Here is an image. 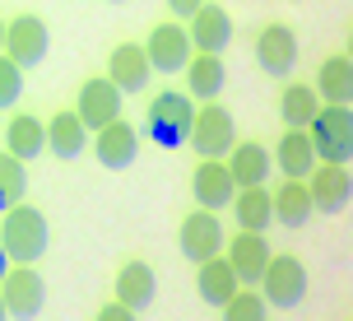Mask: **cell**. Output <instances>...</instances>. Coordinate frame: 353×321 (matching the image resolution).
Here are the masks:
<instances>
[{
    "instance_id": "obj_6",
    "label": "cell",
    "mask_w": 353,
    "mask_h": 321,
    "mask_svg": "<svg viewBox=\"0 0 353 321\" xmlns=\"http://www.w3.org/2000/svg\"><path fill=\"white\" fill-rule=\"evenodd\" d=\"M261 298L270 307H298L302 298H307V266H302L298 256H270V266H265V275H261Z\"/></svg>"
},
{
    "instance_id": "obj_16",
    "label": "cell",
    "mask_w": 353,
    "mask_h": 321,
    "mask_svg": "<svg viewBox=\"0 0 353 321\" xmlns=\"http://www.w3.org/2000/svg\"><path fill=\"white\" fill-rule=\"evenodd\" d=\"M191 196L200 210H223V205H232V196H237V186H232L228 168H223V159H200L191 173Z\"/></svg>"
},
{
    "instance_id": "obj_25",
    "label": "cell",
    "mask_w": 353,
    "mask_h": 321,
    "mask_svg": "<svg viewBox=\"0 0 353 321\" xmlns=\"http://www.w3.org/2000/svg\"><path fill=\"white\" fill-rule=\"evenodd\" d=\"M84 144H88V130H84V121H79L74 112H56L52 121H47V149H52L61 163L79 159Z\"/></svg>"
},
{
    "instance_id": "obj_2",
    "label": "cell",
    "mask_w": 353,
    "mask_h": 321,
    "mask_svg": "<svg viewBox=\"0 0 353 321\" xmlns=\"http://www.w3.org/2000/svg\"><path fill=\"white\" fill-rule=\"evenodd\" d=\"M191 117H195V103L186 93L163 89L144 107V135L159 144V149H181L186 135H191Z\"/></svg>"
},
{
    "instance_id": "obj_10",
    "label": "cell",
    "mask_w": 353,
    "mask_h": 321,
    "mask_svg": "<svg viewBox=\"0 0 353 321\" xmlns=\"http://www.w3.org/2000/svg\"><path fill=\"white\" fill-rule=\"evenodd\" d=\"M270 242H265V233H247V228H237L232 237H223V261L232 266V275H237V284H261V275L265 266H270Z\"/></svg>"
},
{
    "instance_id": "obj_34",
    "label": "cell",
    "mask_w": 353,
    "mask_h": 321,
    "mask_svg": "<svg viewBox=\"0 0 353 321\" xmlns=\"http://www.w3.org/2000/svg\"><path fill=\"white\" fill-rule=\"evenodd\" d=\"M5 270H10V256H5V247H0V280H5Z\"/></svg>"
},
{
    "instance_id": "obj_7",
    "label": "cell",
    "mask_w": 353,
    "mask_h": 321,
    "mask_svg": "<svg viewBox=\"0 0 353 321\" xmlns=\"http://www.w3.org/2000/svg\"><path fill=\"white\" fill-rule=\"evenodd\" d=\"M0 303L14 321H33L47 307V280L37 275V266H10L0 280Z\"/></svg>"
},
{
    "instance_id": "obj_21",
    "label": "cell",
    "mask_w": 353,
    "mask_h": 321,
    "mask_svg": "<svg viewBox=\"0 0 353 321\" xmlns=\"http://www.w3.org/2000/svg\"><path fill=\"white\" fill-rule=\"evenodd\" d=\"M237 275H232V266L223 261V251L219 256H210V261H200L195 266V293H200V303H210V307H223L237 293Z\"/></svg>"
},
{
    "instance_id": "obj_31",
    "label": "cell",
    "mask_w": 353,
    "mask_h": 321,
    "mask_svg": "<svg viewBox=\"0 0 353 321\" xmlns=\"http://www.w3.org/2000/svg\"><path fill=\"white\" fill-rule=\"evenodd\" d=\"M19 98H23V70L0 56V107H14Z\"/></svg>"
},
{
    "instance_id": "obj_24",
    "label": "cell",
    "mask_w": 353,
    "mask_h": 321,
    "mask_svg": "<svg viewBox=\"0 0 353 321\" xmlns=\"http://www.w3.org/2000/svg\"><path fill=\"white\" fill-rule=\"evenodd\" d=\"M270 163H279L283 177H307L316 168V149H312V135L307 130H283V140L274 144Z\"/></svg>"
},
{
    "instance_id": "obj_22",
    "label": "cell",
    "mask_w": 353,
    "mask_h": 321,
    "mask_svg": "<svg viewBox=\"0 0 353 321\" xmlns=\"http://www.w3.org/2000/svg\"><path fill=\"white\" fill-rule=\"evenodd\" d=\"M223 79H228V70H223V61H219V56L191 52V61H186V98L214 103V98L223 93Z\"/></svg>"
},
{
    "instance_id": "obj_18",
    "label": "cell",
    "mask_w": 353,
    "mask_h": 321,
    "mask_svg": "<svg viewBox=\"0 0 353 321\" xmlns=\"http://www.w3.org/2000/svg\"><path fill=\"white\" fill-rule=\"evenodd\" d=\"M117 303L130 307V312H144V307H154V298H159V275H154V266L149 261H125L121 270H117Z\"/></svg>"
},
{
    "instance_id": "obj_11",
    "label": "cell",
    "mask_w": 353,
    "mask_h": 321,
    "mask_svg": "<svg viewBox=\"0 0 353 321\" xmlns=\"http://www.w3.org/2000/svg\"><path fill=\"white\" fill-rule=\"evenodd\" d=\"M176 242H181V256L200 266V261H210L223 251V224H219V214L214 210H195L181 219V228H176Z\"/></svg>"
},
{
    "instance_id": "obj_15",
    "label": "cell",
    "mask_w": 353,
    "mask_h": 321,
    "mask_svg": "<svg viewBox=\"0 0 353 321\" xmlns=\"http://www.w3.org/2000/svg\"><path fill=\"white\" fill-rule=\"evenodd\" d=\"M186 37H191V52H210V56H223L232 42V14L223 10V5H200L191 14V28H186Z\"/></svg>"
},
{
    "instance_id": "obj_20",
    "label": "cell",
    "mask_w": 353,
    "mask_h": 321,
    "mask_svg": "<svg viewBox=\"0 0 353 321\" xmlns=\"http://www.w3.org/2000/svg\"><path fill=\"white\" fill-rule=\"evenodd\" d=\"M5 154H14L19 163H33L37 154H47V121L33 112H14L5 126Z\"/></svg>"
},
{
    "instance_id": "obj_33",
    "label": "cell",
    "mask_w": 353,
    "mask_h": 321,
    "mask_svg": "<svg viewBox=\"0 0 353 321\" xmlns=\"http://www.w3.org/2000/svg\"><path fill=\"white\" fill-rule=\"evenodd\" d=\"M200 5H205V0H168V10H172L176 19H191L195 10H200Z\"/></svg>"
},
{
    "instance_id": "obj_14",
    "label": "cell",
    "mask_w": 353,
    "mask_h": 321,
    "mask_svg": "<svg viewBox=\"0 0 353 321\" xmlns=\"http://www.w3.org/2000/svg\"><path fill=\"white\" fill-rule=\"evenodd\" d=\"M256 66L265 75H274V79L293 75V66H298V37H293L288 23H265L261 28V37H256Z\"/></svg>"
},
{
    "instance_id": "obj_8",
    "label": "cell",
    "mask_w": 353,
    "mask_h": 321,
    "mask_svg": "<svg viewBox=\"0 0 353 321\" xmlns=\"http://www.w3.org/2000/svg\"><path fill=\"white\" fill-rule=\"evenodd\" d=\"M125 107V93L107 79V75H93L79 84V98H74V117L84 121V130H103L107 121H117Z\"/></svg>"
},
{
    "instance_id": "obj_3",
    "label": "cell",
    "mask_w": 353,
    "mask_h": 321,
    "mask_svg": "<svg viewBox=\"0 0 353 321\" xmlns=\"http://www.w3.org/2000/svg\"><path fill=\"white\" fill-rule=\"evenodd\" d=\"M316 163H349L353 159V112L349 103H325L307 126Z\"/></svg>"
},
{
    "instance_id": "obj_30",
    "label": "cell",
    "mask_w": 353,
    "mask_h": 321,
    "mask_svg": "<svg viewBox=\"0 0 353 321\" xmlns=\"http://www.w3.org/2000/svg\"><path fill=\"white\" fill-rule=\"evenodd\" d=\"M219 312H223V321H265V317H270V303L261 298V289L242 284L228 303L219 307Z\"/></svg>"
},
{
    "instance_id": "obj_12",
    "label": "cell",
    "mask_w": 353,
    "mask_h": 321,
    "mask_svg": "<svg viewBox=\"0 0 353 321\" xmlns=\"http://www.w3.org/2000/svg\"><path fill=\"white\" fill-rule=\"evenodd\" d=\"M144 56H149V70L176 75V70H186V61H191V37H186V28L176 19L172 23H154V33L144 42Z\"/></svg>"
},
{
    "instance_id": "obj_23",
    "label": "cell",
    "mask_w": 353,
    "mask_h": 321,
    "mask_svg": "<svg viewBox=\"0 0 353 321\" xmlns=\"http://www.w3.org/2000/svg\"><path fill=\"white\" fill-rule=\"evenodd\" d=\"M270 210H274V219H279L283 228H302L307 219H312V196H307V182L302 177H283L279 191H270Z\"/></svg>"
},
{
    "instance_id": "obj_13",
    "label": "cell",
    "mask_w": 353,
    "mask_h": 321,
    "mask_svg": "<svg viewBox=\"0 0 353 321\" xmlns=\"http://www.w3.org/2000/svg\"><path fill=\"white\" fill-rule=\"evenodd\" d=\"M93 154H98L103 168L125 173L130 163L140 159V130H135V126H125L121 117H117V121H107L103 130H93Z\"/></svg>"
},
{
    "instance_id": "obj_36",
    "label": "cell",
    "mask_w": 353,
    "mask_h": 321,
    "mask_svg": "<svg viewBox=\"0 0 353 321\" xmlns=\"http://www.w3.org/2000/svg\"><path fill=\"white\" fill-rule=\"evenodd\" d=\"M0 37H5V23H0Z\"/></svg>"
},
{
    "instance_id": "obj_26",
    "label": "cell",
    "mask_w": 353,
    "mask_h": 321,
    "mask_svg": "<svg viewBox=\"0 0 353 321\" xmlns=\"http://www.w3.org/2000/svg\"><path fill=\"white\" fill-rule=\"evenodd\" d=\"M312 89H316L321 103H349V98H353V61L344 52H339V56H325Z\"/></svg>"
},
{
    "instance_id": "obj_4",
    "label": "cell",
    "mask_w": 353,
    "mask_h": 321,
    "mask_svg": "<svg viewBox=\"0 0 353 321\" xmlns=\"http://www.w3.org/2000/svg\"><path fill=\"white\" fill-rule=\"evenodd\" d=\"M186 144H191L200 159H223L232 144H237V121H232V112H228L223 103H205V107H195Z\"/></svg>"
},
{
    "instance_id": "obj_9",
    "label": "cell",
    "mask_w": 353,
    "mask_h": 321,
    "mask_svg": "<svg viewBox=\"0 0 353 321\" xmlns=\"http://www.w3.org/2000/svg\"><path fill=\"white\" fill-rule=\"evenodd\" d=\"M302 182H307L312 210H321V214H344L349 210V196H353L349 163H316Z\"/></svg>"
},
{
    "instance_id": "obj_5",
    "label": "cell",
    "mask_w": 353,
    "mask_h": 321,
    "mask_svg": "<svg viewBox=\"0 0 353 321\" xmlns=\"http://www.w3.org/2000/svg\"><path fill=\"white\" fill-rule=\"evenodd\" d=\"M52 52V33H47V23L37 14H19L5 23V37H0V56L5 61H14L19 70H33L42 66Z\"/></svg>"
},
{
    "instance_id": "obj_29",
    "label": "cell",
    "mask_w": 353,
    "mask_h": 321,
    "mask_svg": "<svg viewBox=\"0 0 353 321\" xmlns=\"http://www.w3.org/2000/svg\"><path fill=\"white\" fill-rule=\"evenodd\" d=\"M28 196V163H19L14 154H0V214Z\"/></svg>"
},
{
    "instance_id": "obj_27",
    "label": "cell",
    "mask_w": 353,
    "mask_h": 321,
    "mask_svg": "<svg viewBox=\"0 0 353 321\" xmlns=\"http://www.w3.org/2000/svg\"><path fill=\"white\" fill-rule=\"evenodd\" d=\"M232 214H237V228L265 233L270 224H274V210H270V191H265V186H237V196H232Z\"/></svg>"
},
{
    "instance_id": "obj_1",
    "label": "cell",
    "mask_w": 353,
    "mask_h": 321,
    "mask_svg": "<svg viewBox=\"0 0 353 321\" xmlns=\"http://www.w3.org/2000/svg\"><path fill=\"white\" fill-rule=\"evenodd\" d=\"M47 214L33 210V205H10L0 214V247L10 256V266H37L47 256Z\"/></svg>"
},
{
    "instance_id": "obj_28",
    "label": "cell",
    "mask_w": 353,
    "mask_h": 321,
    "mask_svg": "<svg viewBox=\"0 0 353 321\" xmlns=\"http://www.w3.org/2000/svg\"><path fill=\"white\" fill-rule=\"evenodd\" d=\"M321 112V98L312 84H288L279 98V117H283V130H307L312 117Z\"/></svg>"
},
{
    "instance_id": "obj_32",
    "label": "cell",
    "mask_w": 353,
    "mask_h": 321,
    "mask_svg": "<svg viewBox=\"0 0 353 321\" xmlns=\"http://www.w3.org/2000/svg\"><path fill=\"white\" fill-rule=\"evenodd\" d=\"M93 321H140V312H130V307H121L117 298H112V303H103V312H98Z\"/></svg>"
},
{
    "instance_id": "obj_37",
    "label": "cell",
    "mask_w": 353,
    "mask_h": 321,
    "mask_svg": "<svg viewBox=\"0 0 353 321\" xmlns=\"http://www.w3.org/2000/svg\"><path fill=\"white\" fill-rule=\"evenodd\" d=\"M112 5H121V0H112Z\"/></svg>"
},
{
    "instance_id": "obj_17",
    "label": "cell",
    "mask_w": 353,
    "mask_h": 321,
    "mask_svg": "<svg viewBox=\"0 0 353 321\" xmlns=\"http://www.w3.org/2000/svg\"><path fill=\"white\" fill-rule=\"evenodd\" d=\"M149 56H144L140 42H117L112 56H107V79L121 93H144L149 89Z\"/></svg>"
},
{
    "instance_id": "obj_19",
    "label": "cell",
    "mask_w": 353,
    "mask_h": 321,
    "mask_svg": "<svg viewBox=\"0 0 353 321\" xmlns=\"http://www.w3.org/2000/svg\"><path fill=\"white\" fill-rule=\"evenodd\" d=\"M228 177H232V186H265V177H270V149H265L261 140H237L228 149Z\"/></svg>"
},
{
    "instance_id": "obj_35",
    "label": "cell",
    "mask_w": 353,
    "mask_h": 321,
    "mask_svg": "<svg viewBox=\"0 0 353 321\" xmlns=\"http://www.w3.org/2000/svg\"><path fill=\"white\" fill-rule=\"evenodd\" d=\"M0 321H10V312H5V303H0Z\"/></svg>"
}]
</instances>
